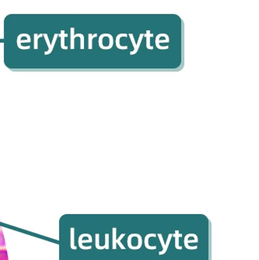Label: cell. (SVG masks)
<instances>
[{"instance_id":"cell-1","label":"cell","mask_w":259,"mask_h":260,"mask_svg":"<svg viewBox=\"0 0 259 260\" xmlns=\"http://www.w3.org/2000/svg\"><path fill=\"white\" fill-rule=\"evenodd\" d=\"M112 232H113V249H116V244L119 245L120 248H121V249H125V246L121 243V240L123 239V237L125 236V234H121V235H120L119 239H117V229L114 228V229H112Z\"/></svg>"},{"instance_id":"cell-2","label":"cell","mask_w":259,"mask_h":260,"mask_svg":"<svg viewBox=\"0 0 259 260\" xmlns=\"http://www.w3.org/2000/svg\"><path fill=\"white\" fill-rule=\"evenodd\" d=\"M151 237L156 238V234H148L144 239V245L146 249H150V250H154V249H156V246H150V245H149V239Z\"/></svg>"},{"instance_id":"cell-3","label":"cell","mask_w":259,"mask_h":260,"mask_svg":"<svg viewBox=\"0 0 259 260\" xmlns=\"http://www.w3.org/2000/svg\"><path fill=\"white\" fill-rule=\"evenodd\" d=\"M182 236V234L179 233V231H175V233L173 235L172 237H175V249H178V250H181L182 247L179 245V238Z\"/></svg>"},{"instance_id":"cell-4","label":"cell","mask_w":259,"mask_h":260,"mask_svg":"<svg viewBox=\"0 0 259 260\" xmlns=\"http://www.w3.org/2000/svg\"><path fill=\"white\" fill-rule=\"evenodd\" d=\"M190 237H191V234H188V235H187L185 238H184V246L186 247L188 249H191V250L197 249V246L191 247L188 245V243H196V242H197L195 239L194 240L188 241V239H189Z\"/></svg>"},{"instance_id":"cell-5","label":"cell","mask_w":259,"mask_h":260,"mask_svg":"<svg viewBox=\"0 0 259 260\" xmlns=\"http://www.w3.org/2000/svg\"><path fill=\"white\" fill-rule=\"evenodd\" d=\"M161 36H163V34H159V35H158L157 36H156V47H157L158 49H162V50H165V49H168V48H169V47H168V46H165V47L159 46V43H163V42H167V40L159 41V39H160V37H161Z\"/></svg>"},{"instance_id":"cell-6","label":"cell","mask_w":259,"mask_h":260,"mask_svg":"<svg viewBox=\"0 0 259 260\" xmlns=\"http://www.w3.org/2000/svg\"><path fill=\"white\" fill-rule=\"evenodd\" d=\"M146 37V47H147L148 49H153V47L151 46L150 44V38L153 37V34H150V30H146V35H145Z\"/></svg>"},{"instance_id":"cell-7","label":"cell","mask_w":259,"mask_h":260,"mask_svg":"<svg viewBox=\"0 0 259 260\" xmlns=\"http://www.w3.org/2000/svg\"><path fill=\"white\" fill-rule=\"evenodd\" d=\"M121 37H127L126 34H120V35H118V36H117L116 38V45L117 47H118V49H128V46H121L120 45V39H121Z\"/></svg>"},{"instance_id":"cell-8","label":"cell","mask_w":259,"mask_h":260,"mask_svg":"<svg viewBox=\"0 0 259 260\" xmlns=\"http://www.w3.org/2000/svg\"><path fill=\"white\" fill-rule=\"evenodd\" d=\"M173 234H169L168 237V240H167L166 244H165V248L164 250L160 251L159 252V255H163V254L166 253L167 251H168V247H169L170 242H171V238H172Z\"/></svg>"},{"instance_id":"cell-9","label":"cell","mask_w":259,"mask_h":260,"mask_svg":"<svg viewBox=\"0 0 259 260\" xmlns=\"http://www.w3.org/2000/svg\"><path fill=\"white\" fill-rule=\"evenodd\" d=\"M0 260H9L7 249H0Z\"/></svg>"},{"instance_id":"cell-10","label":"cell","mask_w":259,"mask_h":260,"mask_svg":"<svg viewBox=\"0 0 259 260\" xmlns=\"http://www.w3.org/2000/svg\"><path fill=\"white\" fill-rule=\"evenodd\" d=\"M130 39H131L132 43H133V47H134V51H133V52H130V54L131 55H134V54L137 53V43H136V42H135V39L134 36H133V34H130Z\"/></svg>"},{"instance_id":"cell-11","label":"cell","mask_w":259,"mask_h":260,"mask_svg":"<svg viewBox=\"0 0 259 260\" xmlns=\"http://www.w3.org/2000/svg\"><path fill=\"white\" fill-rule=\"evenodd\" d=\"M6 245L5 239H4V232L0 231V248L4 247Z\"/></svg>"},{"instance_id":"cell-12","label":"cell","mask_w":259,"mask_h":260,"mask_svg":"<svg viewBox=\"0 0 259 260\" xmlns=\"http://www.w3.org/2000/svg\"><path fill=\"white\" fill-rule=\"evenodd\" d=\"M89 47H90V49H91L92 48V39H94L95 37H96L98 36V35L96 34H95V35H91V34H90L89 35Z\"/></svg>"},{"instance_id":"cell-13","label":"cell","mask_w":259,"mask_h":260,"mask_svg":"<svg viewBox=\"0 0 259 260\" xmlns=\"http://www.w3.org/2000/svg\"><path fill=\"white\" fill-rule=\"evenodd\" d=\"M158 237H159V241H160V243H161L162 247H163V250L165 248V241H164L163 236H162L161 234H158Z\"/></svg>"},{"instance_id":"cell-14","label":"cell","mask_w":259,"mask_h":260,"mask_svg":"<svg viewBox=\"0 0 259 260\" xmlns=\"http://www.w3.org/2000/svg\"><path fill=\"white\" fill-rule=\"evenodd\" d=\"M106 245H105V248H106L107 249L109 248V244H108V239H109V235L108 234H106Z\"/></svg>"}]
</instances>
